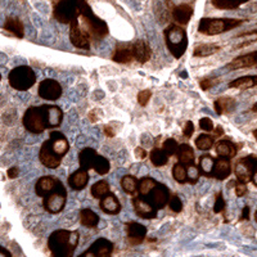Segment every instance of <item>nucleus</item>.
Segmentation results:
<instances>
[{
    "label": "nucleus",
    "instance_id": "7",
    "mask_svg": "<svg viewBox=\"0 0 257 257\" xmlns=\"http://www.w3.org/2000/svg\"><path fill=\"white\" fill-rule=\"evenodd\" d=\"M80 167L86 170H94L98 175H107L111 170V164L104 156L99 155L95 149L84 148L79 155Z\"/></svg>",
    "mask_w": 257,
    "mask_h": 257
},
{
    "label": "nucleus",
    "instance_id": "52",
    "mask_svg": "<svg viewBox=\"0 0 257 257\" xmlns=\"http://www.w3.org/2000/svg\"><path fill=\"white\" fill-rule=\"evenodd\" d=\"M134 153H135V157L139 158V160H146V158L148 157V153H147V151L143 148V147H137Z\"/></svg>",
    "mask_w": 257,
    "mask_h": 257
},
{
    "label": "nucleus",
    "instance_id": "31",
    "mask_svg": "<svg viewBox=\"0 0 257 257\" xmlns=\"http://www.w3.org/2000/svg\"><path fill=\"white\" fill-rule=\"evenodd\" d=\"M100 219L98 216V213L94 212L90 208H82L80 211V222H81L82 226L89 229H94L98 226Z\"/></svg>",
    "mask_w": 257,
    "mask_h": 257
},
{
    "label": "nucleus",
    "instance_id": "9",
    "mask_svg": "<svg viewBox=\"0 0 257 257\" xmlns=\"http://www.w3.org/2000/svg\"><path fill=\"white\" fill-rule=\"evenodd\" d=\"M9 85L18 91H26L36 82V75L29 66H18L8 75Z\"/></svg>",
    "mask_w": 257,
    "mask_h": 257
},
{
    "label": "nucleus",
    "instance_id": "57",
    "mask_svg": "<svg viewBox=\"0 0 257 257\" xmlns=\"http://www.w3.org/2000/svg\"><path fill=\"white\" fill-rule=\"evenodd\" d=\"M213 133H215V135H216L217 138H220L224 135V128H222L221 126H216V127L213 128Z\"/></svg>",
    "mask_w": 257,
    "mask_h": 257
},
{
    "label": "nucleus",
    "instance_id": "48",
    "mask_svg": "<svg viewBox=\"0 0 257 257\" xmlns=\"http://www.w3.org/2000/svg\"><path fill=\"white\" fill-rule=\"evenodd\" d=\"M199 127L206 133H211L213 132V128H215V125H213V121L208 117H202L201 120H199Z\"/></svg>",
    "mask_w": 257,
    "mask_h": 257
},
{
    "label": "nucleus",
    "instance_id": "42",
    "mask_svg": "<svg viewBox=\"0 0 257 257\" xmlns=\"http://www.w3.org/2000/svg\"><path fill=\"white\" fill-rule=\"evenodd\" d=\"M178 148H179V144L174 138H167L166 141L162 143V149L166 152V155L169 156V157L175 156L176 152H178Z\"/></svg>",
    "mask_w": 257,
    "mask_h": 257
},
{
    "label": "nucleus",
    "instance_id": "32",
    "mask_svg": "<svg viewBox=\"0 0 257 257\" xmlns=\"http://www.w3.org/2000/svg\"><path fill=\"white\" fill-rule=\"evenodd\" d=\"M215 161L216 158L211 156L210 153H205L202 155L198 160L199 169L202 171V175L206 176V178H212V170L215 166Z\"/></svg>",
    "mask_w": 257,
    "mask_h": 257
},
{
    "label": "nucleus",
    "instance_id": "27",
    "mask_svg": "<svg viewBox=\"0 0 257 257\" xmlns=\"http://www.w3.org/2000/svg\"><path fill=\"white\" fill-rule=\"evenodd\" d=\"M176 157H178V162L185 165H192L196 164V155H194V151H193L192 147L187 143L179 144L178 152H176Z\"/></svg>",
    "mask_w": 257,
    "mask_h": 257
},
{
    "label": "nucleus",
    "instance_id": "33",
    "mask_svg": "<svg viewBox=\"0 0 257 257\" xmlns=\"http://www.w3.org/2000/svg\"><path fill=\"white\" fill-rule=\"evenodd\" d=\"M158 181L151 176H144V178L138 180V196L148 197L149 193L152 192L153 188L157 185Z\"/></svg>",
    "mask_w": 257,
    "mask_h": 257
},
{
    "label": "nucleus",
    "instance_id": "50",
    "mask_svg": "<svg viewBox=\"0 0 257 257\" xmlns=\"http://www.w3.org/2000/svg\"><path fill=\"white\" fill-rule=\"evenodd\" d=\"M196 132V127H194V123L192 121H187L184 123V127H183V137L184 138H192V135Z\"/></svg>",
    "mask_w": 257,
    "mask_h": 257
},
{
    "label": "nucleus",
    "instance_id": "55",
    "mask_svg": "<svg viewBox=\"0 0 257 257\" xmlns=\"http://www.w3.org/2000/svg\"><path fill=\"white\" fill-rule=\"evenodd\" d=\"M249 35H257V29L251 30V31L242 32V34H238L237 38H243V36H249Z\"/></svg>",
    "mask_w": 257,
    "mask_h": 257
},
{
    "label": "nucleus",
    "instance_id": "13",
    "mask_svg": "<svg viewBox=\"0 0 257 257\" xmlns=\"http://www.w3.org/2000/svg\"><path fill=\"white\" fill-rule=\"evenodd\" d=\"M70 41L72 43L73 47L82 50L90 49L91 43H93L88 34L81 29L77 20L72 21L70 24Z\"/></svg>",
    "mask_w": 257,
    "mask_h": 257
},
{
    "label": "nucleus",
    "instance_id": "20",
    "mask_svg": "<svg viewBox=\"0 0 257 257\" xmlns=\"http://www.w3.org/2000/svg\"><path fill=\"white\" fill-rule=\"evenodd\" d=\"M233 173V166H231V160L228 158L217 157L215 161V166L212 170V178L216 180L224 181L229 178Z\"/></svg>",
    "mask_w": 257,
    "mask_h": 257
},
{
    "label": "nucleus",
    "instance_id": "43",
    "mask_svg": "<svg viewBox=\"0 0 257 257\" xmlns=\"http://www.w3.org/2000/svg\"><path fill=\"white\" fill-rule=\"evenodd\" d=\"M244 158L248 162L249 169H251V183L257 188V156L248 155L245 156Z\"/></svg>",
    "mask_w": 257,
    "mask_h": 257
},
{
    "label": "nucleus",
    "instance_id": "30",
    "mask_svg": "<svg viewBox=\"0 0 257 257\" xmlns=\"http://www.w3.org/2000/svg\"><path fill=\"white\" fill-rule=\"evenodd\" d=\"M254 86H257V75L240 76L229 84L230 89H239V90H247V89L254 88Z\"/></svg>",
    "mask_w": 257,
    "mask_h": 257
},
{
    "label": "nucleus",
    "instance_id": "62",
    "mask_svg": "<svg viewBox=\"0 0 257 257\" xmlns=\"http://www.w3.org/2000/svg\"><path fill=\"white\" fill-rule=\"evenodd\" d=\"M254 220H256V222H257V210H256V212H254Z\"/></svg>",
    "mask_w": 257,
    "mask_h": 257
},
{
    "label": "nucleus",
    "instance_id": "19",
    "mask_svg": "<svg viewBox=\"0 0 257 257\" xmlns=\"http://www.w3.org/2000/svg\"><path fill=\"white\" fill-rule=\"evenodd\" d=\"M242 148V144H235L229 139H221L215 143V152L219 157L233 160L238 155V151Z\"/></svg>",
    "mask_w": 257,
    "mask_h": 257
},
{
    "label": "nucleus",
    "instance_id": "37",
    "mask_svg": "<svg viewBox=\"0 0 257 257\" xmlns=\"http://www.w3.org/2000/svg\"><path fill=\"white\" fill-rule=\"evenodd\" d=\"M149 160H151V162H152L156 167H162L169 162L170 157L166 155V152H165L164 149L155 147V148L151 151V153H149Z\"/></svg>",
    "mask_w": 257,
    "mask_h": 257
},
{
    "label": "nucleus",
    "instance_id": "24",
    "mask_svg": "<svg viewBox=\"0 0 257 257\" xmlns=\"http://www.w3.org/2000/svg\"><path fill=\"white\" fill-rule=\"evenodd\" d=\"M112 61L120 64H130L135 61L132 44H118L112 54Z\"/></svg>",
    "mask_w": 257,
    "mask_h": 257
},
{
    "label": "nucleus",
    "instance_id": "5",
    "mask_svg": "<svg viewBox=\"0 0 257 257\" xmlns=\"http://www.w3.org/2000/svg\"><path fill=\"white\" fill-rule=\"evenodd\" d=\"M165 43L169 52L173 54L174 58L180 59L184 56L188 49V35L183 26L178 24H171L164 31Z\"/></svg>",
    "mask_w": 257,
    "mask_h": 257
},
{
    "label": "nucleus",
    "instance_id": "21",
    "mask_svg": "<svg viewBox=\"0 0 257 257\" xmlns=\"http://www.w3.org/2000/svg\"><path fill=\"white\" fill-rule=\"evenodd\" d=\"M89 170L79 167L75 173L71 174L67 179V184L73 190H82L89 183Z\"/></svg>",
    "mask_w": 257,
    "mask_h": 257
},
{
    "label": "nucleus",
    "instance_id": "10",
    "mask_svg": "<svg viewBox=\"0 0 257 257\" xmlns=\"http://www.w3.org/2000/svg\"><path fill=\"white\" fill-rule=\"evenodd\" d=\"M66 202H67V192L64 189L63 184L58 180L56 189L43 198V207L47 212L57 215L63 211Z\"/></svg>",
    "mask_w": 257,
    "mask_h": 257
},
{
    "label": "nucleus",
    "instance_id": "53",
    "mask_svg": "<svg viewBox=\"0 0 257 257\" xmlns=\"http://www.w3.org/2000/svg\"><path fill=\"white\" fill-rule=\"evenodd\" d=\"M7 175H8L9 179L18 178V176H20V169H18L17 166L11 167V169H8V171H7Z\"/></svg>",
    "mask_w": 257,
    "mask_h": 257
},
{
    "label": "nucleus",
    "instance_id": "15",
    "mask_svg": "<svg viewBox=\"0 0 257 257\" xmlns=\"http://www.w3.org/2000/svg\"><path fill=\"white\" fill-rule=\"evenodd\" d=\"M126 239L132 245L142 244L147 238V228L143 224H139L137 221H128L125 224Z\"/></svg>",
    "mask_w": 257,
    "mask_h": 257
},
{
    "label": "nucleus",
    "instance_id": "54",
    "mask_svg": "<svg viewBox=\"0 0 257 257\" xmlns=\"http://www.w3.org/2000/svg\"><path fill=\"white\" fill-rule=\"evenodd\" d=\"M104 134H105V137H108V138H113L114 135H116V130L113 128L112 123L104 126Z\"/></svg>",
    "mask_w": 257,
    "mask_h": 257
},
{
    "label": "nucleus",
    "instance_id": "36",
    "mask_svg": "<svg viewBox=\"0 0 257 257\" xmlns=\"http://www.w3.org/2000/svg\"><path fill=\"white\" fill-rule=\"evenodd\" d=\"M220 49H221V47L217 44H201L194 48V50H193V57H199V58L210 57L219 53Z\"/></svg>",
    "mask_w": 257,
    "mask_h": 257
},
{
    "label": "nucleus",
    "instance_id": "39",
    "mask_svg": "<svg viewBox=\"0 0 257 257\" xmlns=\"http://www.w3.org/2000/svg\"><path fill=\"white\" fill-rule=\"evenodd\" d=\"M121 187L126 194L135 196L138 193V179L134 175H125L121 179Z\"/></svg>",
    "mask_w": 257,
    "mask_h": 257
},
{
    "label": "nucleus",
    "instance_id": "2",
    "mask_svg": "<svg viewBox=\"0 0 257 257\" xmlns=\"http://www.w3.org/2000/svg\"><path fill=\"white\" fill-rule=\"evenodd\" d=\"M70 151V142L61 132H50L49 138L41 144L39 160L48 169L61 166L62 160Z\"/></svg>",
    "mask_w": 257,
    "mask_h": 257
},
{
    "label": "nucleus",
    "instance_id": "12",
    "mask_svg": "<svg viewBox=\"0 0 257 257\" xmlns=\"http://www.w3.org/2000/svg\"><path fill=\"white\" fill-rule=\"evenodd\" d=\"M133 207L138 217L144 220H153L157 217L158 210L149 202L148 198L142 196L133 197Z\"/></svg>",
    "mask_w": 257,
    "mask_h": 257
},
{
    "label": "nucleus",
    "instance_id": "47",
    "mask_svg": "<svg viewBox=\"0 0 257 257\" xmlns=\"http://www.w3.org/2000/svg\"><path fill=\"white\" fill-rule=\"evenodd\" d=\"M152 98V91L149 90V89H146V90L139 91L138 94V103L142 105V107H146L148 104V102Z\"/></svg>",
    "mask_w": 257,
    "mask_h": 257
},
{
    "label": "nucleus",
    "instance_id": "60",
    "mask_svg": "<svg viewBox=\"0 0 257 257\" xmlns=\"http://www.w3.org/2000/svg\"><path fill=\"white\" fill-rule=\"evenodd\" d=\"M251 111L254 112V113H257V102L254 103L253 105H252V107H251Z\"/></svg>",
    "mask_w": 257,
    "mask_h": 257
},
{
    "label": "nucleus",
    "instance_id": "25",
    "mask_svg": "<svg viewBox=\"0 0 257 257\" xmlns=\"http://www.w3.org/2000/svg\"><path fill=\"white\" fill-rule=\"evenodd\" d=\"M57 183H58V180H57L56 178H53V176H41L35 184L36 196L44 198V197L48 196L50 192H53V190L56 189Z\"/></svg>",
    "mask_w": 257,
    "mask_h": 257
},
{
    "label": "nucleus",
    "instance_id": "56",
    "mask_svg": "<svg viewBox=\"0 0 257 257\" xmlns=\"http://www.w3.org/2000/svg\"><path fill=\"white\" fill-rule=\"evenodd\" d=\"M0 257H12V253H11L8 249L0 245Z\"/></svg>",
    "mask_w": 257,
    "mask_h": 257
},
{
    "label": "nucleus",
    "instance_id": "14",
    "mask_svg": "<svg viewBox=\"0 0 257 257\" xmlns=\"http://www.w3.org/2000/svg\"><path fill=\"white\" fill-rule=\"evenodd\" d=\"M114 244L105 238H98L80 257H109L113 253Z\"/></svg>",
    "mask_w": 257,
    "mask_h": 257
},
{
    "label": "nucleus",
    "instance_id": "40",
    "mask_svg": "<svg viewBox=\"0 0 257 257\" xmlns=\"http://www.w3.org/2000/svg\"><path fill=\"white\" fill-rule=\"evenodd\" d=\"M173 178L174 180L178 181L179 184H185V183H188L187 166L180 164V162H176L173 166Z\"/></svg>",
    "mask_w": 257,
    "mask_h": 257
},
{
    "label": "nucleus",
    "instance_id": "3",
    "mask_svg": "<svg viewBox=\"0 0 257 257\" xmlns=\"http://www.w3.org/2000/svg\"><path fill=\"white\" fill-rule=\"evenodd\" d=\"M80 233L77 230L58 229L48 238V248L54 257H72L77 248Z\"/></svg>",
    "mask_w": 257,
    "mask_h": 257
},
{
    "label": "nucleus",
    "instance_id": "18",
    "mask_svg": "<svg viewBox=\"0 0 257 257\" xmlns=\"http://www.w3.org/2000/svg\"><path fill=\"white\" fill-rule=\"evenodd\" d=\"M254 66H257V50L235 57L233 61L226 64V68L230 71H235L242 70V68L254 67Z\"/></svg>",
    "mask_w": 257,
    "mask_h": 257
},
{
    "label": "nucleus",
    "instance_id": "6",
    "mask_svg": "<svg viewBox=\"0 0 257 257\" xmlns=\"http://www.w3.org/2000/svg\"><path fill=\"white\" fill-rule=\"evenodd\" d=\"M245 20L242 18H201L198 22V32L206 36H215L242 26Z\"/></svg>",
    "mask_w": 257,
    "mask_h": 257
},
{
    "label": "nucleus",
    "instance_id": "51",
    "mask_svg": "<svg viewBox=\"0 0 257 257\" xmlns=\"http://www.w3.org/2000/svg\"><path fill=\"white\" fill-rule=\"evenodd\" d=\"M249 216H251V207L249 206H244L242 210V213H240L239 221H248Z\"/></svg>",
    "mask_w": 257,
    "mask_h": 257
},
{
    "label": "nucleus",
    "instance_id": "8",
    "mask_svg": "<svg viewBox=\"0 0 257 257\" xmlns=\"http://www.w3.org/2000/svg\"><path fill=\"white\" fill-rule=\"evenodd\" d=\"M82 0H57L53 7V16L58 22L70 25L81 13Z\"/></svg>",
    "mask_w": 257,
    "mask_h": 257
},
{
    "label": "nucleus",
    "instance_id": "34",
    "mask_svg": "<svg viewBox=\"0 0 257 257\" xmlns=\"http://www.w3.org/2000/svg\"><path fill=\"white\" fill-rule=\"evenodd\" d=\"M248 2L251 0H211V4L221 11H234Z\"/></svg>",
    "mask_w": 257,
    "mask_h": 257
},
{
    "label": "nucleus",
    "instance_id": "17",
    "mask_svg": "<svg viewBox=\"0 0 257 257\" xmlns=\"http://www.w3.org/2000/svg\"><path fill=\"white\" fill-rule=\"evenodd\" d=\"M193 15H194V9L188 3L174 6L173 9H171V16H173V20L175 21V24L180 25L183 27L189 24Z\"/></svg>",
    "mask_w": 257,
    "mask_h": 257
},
{
    "label": "nucleus",
    "instance_id": "11",
    "mask_svg": "<svg viewBox=\"0 0 257 257\" xmlns=\"http://www.w3.org/2000/svg\"><path fill=\"white\" fill-rule=\"evenodd\" d=\"M62 93V85L54 79H45L39 84L38 94L41 99L54 102L61 98Z\"/></svg>",
    "mask_w": 257,
    "mask_h": 257
},
{
    "label": "nucleus",
    "instance_id": "58",
    "mask_svg": "<svg viewBox=\"0 0 257 257\" xmlns=\"http://www.w3.org/2000/svg\"><path fill=\"white\" fill-rule=\"evenodd\" d=\"M254 43H257V38L256 39H252V40H248V41H244L243 44H239L237 48H243V47H247V45H251V44H254Z\"/></svg>",
    "mask_w": 257,
    "mask_h": 257
},
{
    "label": "nucleus",
    "instance_id": "28",
    "mask_svg": "<svg viewBox=\"0 0 257 257\" xmlns=\"http://www.w3.org/2000/svg\"><path fill=\"white\" fill-rule=\"evenodd\" d=\"M4 30L8 32H11L12 35H15L16 38L22 39L25 36V27L22 21L17 17H8L4 22Z\"/></svg>",
    "mask_w": 257,
    "mask_h": 257
},
{
    "label": "nucleus",
    "instance_id": "45",
    "mask_svg": "<svg viewBox=\"0 0 257 257\" xmlns=\"http://www.w3.org/2000/svg\"><path fill=\"white\" fill-rule=\"evenodd\" d=\"M225 210H226V202L222 196V192L216 193V198H215V203H213V212L222 213Z\"/></svg>",
    "mask_w": 257,
    "mask_h": 257
},
{
    "label": "nucleus",
    "instance_id": "26",
    "mask_svg": "<svg viewBox=\"0 0 257 257\" xmlns=\"http://www.w3.org/2000/svg\"><path fill=\"white\" fill-rule=\"evenodd\" d=\"M234 174L238 181L242 183H251V169H249L248 162L245 161L244 157L239 158L234 165Z\"/></svg>",
    "mask_w": 257,
    "mask_h": 257
},
{
    "label": "nucleus",
    "instance_id": "44",
    "mask_svg": "<svg viewBox=\"0 0 257 257\" xmlns=\"http://www.w3.org/2000/svg\"><path fill=\"white\" fill-rule=\"evenodd\" d=\"M167 206H169L170 210L175 213H180L181 211H183V207H184V206H183V201H181L180 197H179L178 194H171Z\"/></svg>",
    "mask_w": 257,
    "mask_h": 257
},
{
    "label": "nucleus",
    "instance_id": "49",
    "mask_svg": "<svg viewBox=\"0 0 257 257\" xmlns=\"http://www.w3.org/2000/svg\"><path fill=\"white\" fill-rule=\"evenodd\" d=\"M234 190H235V196L237 197H244L247 193H248V188L245 183L242 181H235V185H234Z\"/></svg>",
    "mask_w": 257,
    "mask_h": 257
},
{
    "label": "nucleus",
    "instance_id": "35",
    "mask_svg": "<svg viewBox=\"0 0 257 257\" xmlns=\"http://www.w3.org/2000/svg\"><path fill=\"white\" fill-rule=\"evenodd\" d=\"M216 135H211L210 133H205V134L198 135V138L196 139L197 149L203 151V152L210 151V149L215 146V143H216Z\"/></svg>",
    "mask_w": 257,
    "mask_h": 257
},
{
    "label": "nucleus",
    "instance_id": "22",
    "mask_svg": "<svg viewBox=\"0 0 257 257\" xmlns=\"http://www.w3.org/2000/svg\"><path fill=\"white\" fill-rule=\"evenodd\" d=\"M132 49L134 59L138 63H147L152 57V49H151L148 43L144 40H137L132 43Z\"/></svg>",
    "mask_w": 257,
    "mask_h": 257
},
{
    "label": "nucleus",
    "instance_id": "23",
    "mask_svg": "<svg viewBox=\"0 0 257 257\" xmlns=\"http://www.w3.org/2000/svg\"><path fill=\"white\" fill-rule=\"evenodd\" d=\"M99 207L107 215H118L122 206L113 193L109 192L108 194H105L103 198L99 199Z\"/></svg>",
    "mask_w": 257,
    "mask_h": 257
},
{
    "label": "nucleus",
    "instance_id": "4",
    "mask_svg": "<svg viewBox=\"0 0 257 257\" xmlns=\"http://www.w3.org/2000/svg\"><path fill=\"white\" fill-rule=\"evenodd\" d=\"M77 21H79L81 29L91 39V41H100L108 35L109 30L105 21L95 16V13L93 12V9L86 0H82L81 13H80Z\"/></svg>",
    "mask_w": 257,
    "mask_h": 257
},
{
    "label": "nucleus",
    "instance_id": "1",
    "mask_svg": "<svg viewBox=\"0 0 257 257\" xmlns=\"http://www.w3.org/2000/svg\"><path fill=\"white\" fill-rule=\"evenodd\" d=\"M63 121V111L58 105H32L22 117V125L31 134H41L45 130L59 127Z\"/></svg>",
    "mask_w": 257,
    "mask_h": 257
},
{
    "label": "nucleus",
    "instance_id": "29",
    "mask_svg": "<svg viewBox=\"0 0 257 257\" xmlns=\"http://www.w3.org/2000/svg\"><path fill=\"white\" fill-rule=\"evenodd\" d=\"M235 99L231 98V96H220L219 99L215 100L213 103V107H215V112H216L219 116L231 112L235 108Z\"/></svg>",
    "mask_w": 257,
    "mask_h": 257
},
{
    "label": "nucleus",
    "instance_id": "46",
    "mask_svg": "<svg viewBox=\"0 0 257 257\" xmlns=\"http://www.w3.org/2000/svg\"><path fill=\"white\" fill-rule=\"evenodd\" d=\"M217 84H220V79L216 76L213 77H206V79H202L199 81V86H201L202 90H208V89L216 86Z\"/></svg>",
    "mask_w": 257,
    "mask_h": 257
},
{
    "label": "nucleus",
    "instance_id": "41",
    "mask_svg": "<svg viewBox=\"0 0 257 257\" xmlns=\"http://www.w3.org/2000/svg\"><path fill=\"white\" fill-rule=\"evenodd\" d=\"M187 175H188V183L192 185L197 184L199 178L202 176V171L199 169V165L192 164L187 166Z\"/></svg>",
    "mask_w": 257,
    "mask_h": 257
},
{
    "label": "nucleus",
    "instance_id": "61",
    "mask_svg": "<svg viewBox=\"0 0 257 257\" xmlns=\"http://www.w3.org/2000/svg\"><path fill=\"white\" fill-rule=\"evenodd\" d=\"M252 135H253V138L257 141V128H254L253 132H252Z\"/></svg>",
    "mask_w": 257,
    "mask_h": 257
},
{
    "label": "nucleus",
    "instance_id": "16",
    "mask_svg": "<svg viewBox=\"0 0 257 257\" xmlns=\"http://www.w3.org/2000/svg\"><path fill=\"white\" fill-rule=\"evenodd\" d=\"M170 197H171V192H170L169 188L166 187L162 183H157L153 190L149 193V196L146 198L149 199V202L155 206L157 210H162L167 206L170 201Z\"/></svg>",
    "mask_w": 257,
    "mask_h": 257
},
{
    "label": "nucleus",
    "instance_id": "63",
    "mask_svg": "<svg viewBox=\"0 0 257 257\" xmlns=\"http://www.w3.org/2000/svg\"><path fill=\"white\" fill-rule=\"evenodd\" d=\"M0 81H2V73H0Z\"/></svg>",
    "mask_w": 257,
    "mask_h": 257
},
{
    "label": "nucleus",
    "instance_id": "59",
    "mask_svg": "<svg viewBox=\"0 0 257 257\" xmlns=\"http://www.w3.org/2000/svg\"><path fill=\"white\" fill-rule=\"evenodd\" d=\"M89 118H90L91 122H96L98 121V117H96V111H91L90 113H89Z\"/></svg>",
    "mask_w": 257,
    "mask_h": 257
},
{
    "label": "nucleus",
    "instance_id": "38",
    "mask_svg": "<svg viewBox=\"0 0 257 257\" xmlns=\"http://www.w3.org/2000/svg\"><path fill=\"white\" fill-rule=\"evenodd\" d=\"M111 192V187H109V183L107 180H99L94 183L93 187L90 188V193L91 196L96 199H100L105 196V194H108Z\"/></svg>",
    "mask_w": 257,
    "mask_h": 257
}]
</instances>
